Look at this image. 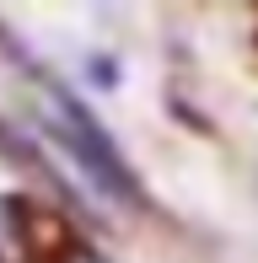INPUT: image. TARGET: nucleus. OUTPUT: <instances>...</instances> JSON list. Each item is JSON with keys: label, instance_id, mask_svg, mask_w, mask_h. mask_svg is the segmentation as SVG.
Listing matches in <instances>:
<instances>
[{"label": "nucleus", "instance_id": "1", "mask_svg": "<svg viewBox=\"0 0 258 263\" xmlns=\"http://www.w3.org/2000/svg\"><path fill=\"white\" fill-rule=\"evenodd\" d=\"M54 124L65 129L70 151H81V156H86V166H91V177H97V183L124 188V166H119V156H113V145H108V135H102V129H91L76 107H60V113H54Z\"/></svg>", "mask_w": 258, "mask_h": 263}]
</instances>
